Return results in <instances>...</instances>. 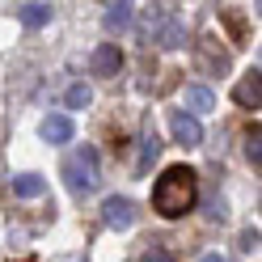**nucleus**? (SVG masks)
Here are the masks:
<instances>
[{"label": "nucleus", "instance_id": "nucleus-1", "mask_svg": "<svg viewBox=\"0 0 262 262\" xmlns=\"http://www.w3.org/2000/svg\"><path fill=\"white\" fill-rule=\"evenodd\" d=\"M194 199H199V178H194V169H186V165H169L157 178V186H152V207L165 220L186 216V211L194 207Z\"/></svg>", "mask_w": 262, "mask_h": 262}, {"label": "nucleus", "instance_id": "nucleus-2", "mask_svg": "<svg viewBox=\"0 0 262 262\" xmlns=\"http://www.w3.org/2000/svg\"><path fill=\"white\" fill-rule=\"evenodd\" d=\"M63 178L76 194H89L97 186V152L93 148H76L68 161H63Z\"/></svg>", "mask_w": 262, "mask_h": 262}, {"label": "nucleus", "instance_id": "nucleus-3", "mask_svg": "<svg viewBox=\"0 0 262 262\" xmlns=\"http://www.w3.org/2000/svg\"><path fill=\"white\" fill-rule=\"evenodd\" d=\"M169 131H173V140L182 144V148H199V144H203V127H199V119H190L186 110H173L169 114Z\"/></svg>", "mask_w": 262, "mask_h": 262}, {"label": "nucleus", "instance_id": "nucleus-4", "mask_svg": "<svg viewBox=\"0 0 262 262\" xmlns=\"http://www.w3.org/2000/svg\"><path fill=\"white\" fill-rule=\"evenodd\" d=\"M102 220L110 228H131V224H136V203L123 199V194H110V199L102 203Z\"/></svg>", "mask_w": 262, "mask_h": 262}, {"label": "nucleus", "instance_id": "nucleus-5", "mask_svg": "<svg viewBox=\"0 0 262 262\" xmlns=\"http://www.w3.org/2000/svg\"><path fill=\"white\" fill-rule=\"evenodd\" d=\"M233 97H237L241 110H258V106H262V76H258V68L245 72L237 85H233Z\"/></svg>", "mask_w": 262, "mask_h": 262}, {"label": "nucleus", "instance_id": "nucleus-6", "mask_svg": "<svg viewBox=\"0 0 262 262\" xmlns=\"http://www.w3.org/2000/svg\"><path fill=\"white\" fill-rule=\"evenodd\" d=\"M119 68H123V51L114 42H102L93 51V76H119Z\"/></svg>", "mask_w": 262, "mask_h": 262}, {"label": "nucleus", "instance_id": "nucleus-7", "mask_svg": "<svg viewBox=\"0 0 262 262\" xmlns=\"http://www.w3.org/2000/svg\"><path fill=\"white\" fill-rule=\"evenodd\" d=\"M199 68H207V72H228V55L220 51L216 38H203V42H199Z\"/></svg>", "mask_w": 262, "mask_h": 262}, {"label": "nucleus", "instance_id": "nucleus-8", "mask_svg": "<svg viewBox=\"0 0 262 262\" xmlns=\"http://www.w3.org/2000/svg\"><path fill=\"white\" fill-rule=\"evenodd\" d=\"M207 110H216V93L203 85H186V114L194 119V114H207Z\"/></svg>", "mask_w": 262, "mask_h": 262}, {"label": "nucleus", "instance_id": "nucleus-9", "mask_svg": "<svg viewBox=\"0 0 262 262\" xmlns=\"http://www.w3.org/2000/svg\"><path fill=\"white\" fill-rule=\"evenodd\" d=\"M42 140L47 144H68L72 140V119L68 114H51V119L42 123Z\"/></svg>", "mask_w": 262, "mask_h": 262}, {"label": "nucleus", "instance_id": "nucleus-10", "mask_svg": "<svg viewBox=\"0 0 262 262\" xmlns=\"http://www.w3.org/2000/svg\"><path fill=\"white\" fill-rule=\"evenodd\" d=\"M131 17H136V5H127V0H119V5H106V13H102V21H106L110 34H114V30H127Z\"/></svg>", "mask_w": 262, "mask_h": 262}, {"label": "nucleus", "instance_id": "nucleus-11", "mask_svg": "<svg viewBox=\"0 0 262 262\" xmlns=\"http://www.w3.org/2000/svg\"><path fill=\"white\" fill-rule=\"evenodd\" d=\"M17 17H21V26L38 30V26L51 21V5H42V0H30V5H21V9H17Z\"/></svg>", "mask_w": 262, "mask_h": 262}, {"label": "nucleus", "instance_id": "nucleus-12", "mask_svg": "<svg viewBox=\"0 0 262 262\" xmlns=\"http://www.w3.org/2000/svg\"><path fill=\"white\" fill-rule=\"evenodd\" d=\"M47 190V182L38 173H21V178H13V194H17V199H38V194Z\"/></svg>", "mask_w": 262, "mask_h": 262}, {"label": "nucleus", "instance_id": "nucleus-13", "mask_svg": "<svg viewBox=\"0 0 262 262\" xmlns=\"http://www.w3.org/2000/svg\"><path fill=\"white\" fill-rule=\"evenodd\" d=\"M157 157H161V140H157V136H144V140H140V161H136V169L144 173Z\"/></svg>", "mask_w": 262, "mask_h": 262}, {"label": "nucleus", "instance_id": "nucleus-14", "mask_svg": "<svg viewBox=\"0 0 262 262\" xmlns=\"http://www.w3.org/2000/svg\"><path fill=\"white\" fill-rule=\"evenodd\" d=\"M63 102H68V110H85L93 102V89L89 85H72L68 93H63Z\"/></svg>", "mask_w": 262, "mask_h": 262}, {"label": "nucleus", "instance_id": "nucleus-15", "mask_svg": "<svg viewBox=\"0 0 262 262\" xmlns=\"http://www.w3.org/2000/svg\"><path fill=\"white\" fill-rule=\"evenodd\" d=\"M182 26H178V21H165V26H161V34H157V47H182Z\"/></svg>", "mask_w": 262, "mask_h": 262}, {"label": "nucleus", "instance_id": "nucleus-16", "mask_svg": "<svg viewBox=\"0 0 262 262\" xmlns=\"http://www.w3.org/2000/svg\"><path fill=\"white\" fill-rule=\"evenodd\" d=\"M245 157H250V165L262 161V131H258V123L250 127V136H245Z\"/></svg>", "mask_w": 262, "mask_h": 262}, {"label": "nucleus", "instance_id": "nucleus-17", "mask_svg": "<svg viewBox=\"0 0 262 262\" xmlns=\"http://www.w3.org/2000/svg\"><path fill=\"white\" fill-rule=\"evenodd\" d=\"M144 262H173V254L165 250V245H152V250H148V258H144Z\"/></svg>", "mask_w": 262, "mask_h": 262}, {"label": "nucleus", "instance_id": "nucleus-18", "mask_svg": "<svg viewBox=\"0 0 262 262\" xmlns=\"http://www.w3.org/2000/svg\"><path fill=\"white\" fill-rule=\"evenodd\" d=\"M241 250H258V228H245L241 233Z\"/></svg>", "mask_w": 262, "mask_h": 262}, {"label": "nucleus", "instance_id": "nucleus-19", "mask_svg": "<svg viewBox=\"0 0 262 262\" xmlns=\"http://www.w3.org/2000/svg\"><path fill=\"white\" fill-rule=\"evenodd\" d=\"M199 262H224V258H220V254H203Z\"/></svg>", "mask_w": 262, "mask_h": 262}]
</instances>
